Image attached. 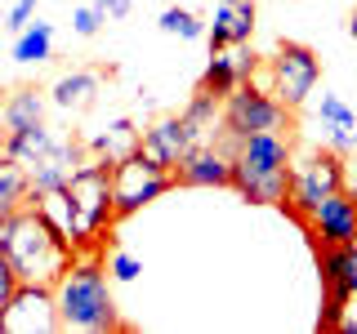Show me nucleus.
<instances>
[{"instance_id":"obj_11","label":"nucleus","mask_w":357,"mask_h":334,"mask_svg":"<svg viewBox=\"0 0 357 334\" xmlns=\"http://www.w3.org/2000/svg\"><path fill=\"white\" fill-rule=\"evenodd\" d=\"M174 187H232V152L219 143H197L174 165Z\"/></svg>"},{"instance_id":"obj_23","label":"nucleus","mask_w":357,"mask_h":334,"mask_svg":"<svg viewBox=\"0 0 357 334\" xmlns=\"http://www.w3.org/2000/svg\"><path fill=\"white\" fill-rule=\"evenodd\" d=\"M161 31H165V36H178V40H201V36H206V22H201L192 9L170 5L161 14Z\"/></svg>"},{"instance_id":"obj_13","label":"nucleus","mask_w":357,"mask_h":334,"mask_svg":"<svg viewBox=\"0 0 357 334\" xmlns=\"http://www.w3.org/2000/svg\"><path fill=\"white\" fill-rule=\"evenodd\" d=\"M250 36H255V0H219L215 22L206 27L210 54L228 49V45H245Z\"/></svg>"},{"instance_id":"obj_12","label":"nucleus","mask_w":357,"mask_h":334,"mask_svg":"<svg viewBox=\"0 0 357 334\" xmlns=\"http://www.w3.org/2000/svg\"><path fill=\"white\" fill-rule=\"evenodd\" d=\"M188 152H192V134L183 129V116H161L156 125H148L139 134V156L161 165V170H170V174Z\"/></svg>"},{"instance_id":"obj_32","label":"nucleus","mask_w":357,"mask_h":334,"mask_svg":"<svg viewBox=\"0 0 357 334\" xmlns=\"http://www.w3.org/2000/svg\"><path fill=\"white\" fill-rule=\"evenodd\" d=\"M349 31H353V40H357V14H353V22H349Z\"/></svg>"},{"instance_id":"obj_30","label":"nucleus","mask_w":357,"mask_h":334,"mask_svg":"<svg viewBox=\"0 0 357 334\" xmlns=\"http://www.w3.org/2000/svg\"><path fill=\"white\" fill-rule=\"evenodd\" d=\"M349 285H353V299H357V245H349Z\"/></svg>"},{"instance_id":"obj_28","label":"nucleus","mask_w":357,"mask_h":334,"mask_svg":"<svg viewBox=\"0 0 357 334\" xmlns=\"http://www.w3.org/2000/svg\"><path fill=\"white\" fill-rule=\"evenodd\" d=\"M31 18H36V0H14V9H9V22H5V27L18 36V31L27 27Z\"/></svg>"},{"instance_id":"obj_15","label":"nucleus","mask_w":357,"mask_h":334,"mask_svg":"<svg viewBox=\"0 0 357 334\" xmlns=\"http://www.w3.org/2000/svg\"><path fill=\"white\" fill-rule=\"evenodd\" d=\"M178 116H183V129L192 134V148H197V143H215V134L223 129V98L197 89L192 103L178 111Z\"/></svg>"},{"instance_id":"obj_18","label":"nucleus","mask_w":357,"mask_h":334,"mask_svg":"<svg viewBox=\"0 0 357 334\" xmlns=\"http://www.w3.org/2000/svg\"><path fill=\"white\" fill-rule=\"evenodd\" d=\"M22 205H31V174H27V165L0 156V218L18 214Z\"/></svg>"},{"instance_id":"obj_14","label":"nucleus","mask_w":357,"mask_h":334,"mask_svg":"<svg viewBox=\"0 0 357 334\" xmlns=\"http://www.w3.org/2000/svg\"><path fill=\"white\" fill-rule=\"evenodd\" d=\"M76 165H81V161H76V148H72V143H54V148L27 170L31 174V200L45 196V192H59V187H67V178H72Z\"/></svg>"},{"instance_id":"obj_17","label":"nucleus","mask_w":357,"mask_h":334,"mask_svg":"<svg viewBox=\"0 0 357 334\" xmlns=\"http://www.w3.org/2000/svg\"><path fill=\"white\" fill-rule=\"evenodd\" d=\"M54 143H59V138H54L50 125L40 120V125H27V129H9V134H5V156L31 170V165H36L40 156L54 148Z\"/></svg>"},{"instance_id":"obj_8","label":"nucleus","mask_w":357,"mask_h":334,"mask_svg":"<svg viewBox=\"0 0 357 334\" xmlns=\"http://www.w3.org/2000/svg\"><path fill=\"white\" fill-rule=\"evenodd\" d=\"M170 187H174V174L161 170V165H152V161H143L139 152L112 165V200H116V218L139 214L143 205H152V200L165 196Z\"/></svg>"},{"instance_id":"obj_20","label":"nucleus","mask_w":357,"mask_h":334,"mask_svg":"<svg viewBox=\"0 0 357 334\" xmlns=\"http://www.w3.org/2000/svg\"><path fill=\"white\" fill-rule=\"evenodd\" d=\"M50 49H54V22H27V27L18 31V40H14V63H45L50 58Z\"/></svg>"},{"instance_id":"obj_16","label":"nucleus","mask_w":357,"mask_h":334,"mask_svg":"<svg viewBox=\"0 0 357 334\" xmlns=\"http://www.w3.org/2000/svg\"><path fill=\"white\" fill-rule=\"evenodd\" d=\"M40 120H45V89H36V85H22L0 103V125H5V134L40 125Z\"/></svg>"},{"instance_id":"obj_31","label":"nucleus","mask_w":357,"mask_h":334,"mask_svg":"<svg viewBox=\"0 0 357 334\" xmlns=\"http://www.w3.org/2000/svg\"><path fill=\"white\" fill-rule=\"evenodd\" d=\"M344 183L357 187V156H353V161H344Z\"/></svg>"},{"instance_id":"obj_2","label":"nucleus","mask_w":357,"mask_h":334,"mask_svg":"<svg viewBox=\"0 0 357 334\" xmlns=\"http://www.w3.org/2000/svg\"><path fill=\"white\" fill-rule=\"evenodd\" d=\"M290 165H295V148L290 134L264 129L245 134L232 148V187L250 200V205H277L290 196Z\"/></svg>"},{"instance_id":"obj_6","label":"nucleus","mask_w":357,"mask_h":334,"mask_svg":"<svg viewBox=\"0 0 357 334\" xmlns=\"http://www.w3.org/2000/svg\"><path fill=\"white\" fill-rule=\"evenodd\" d=\"M321 81V58H317V49H308L304 40H282V49L268 58L264 67V76L255 85H264L268 94L277 98V103H286L290 111H299L308 103V94L317 89Z\"/></svg>"},{"instance_id":"obj_24","label":"nucleus","mask_w":357,"mask_h":334,"mask_svg":"<svg viewBox=\"0 0 357 334\" xmlns=\"http://www.w3.org/2000/svg\"><path fill=\"white\" fill-rule=\"evenodd\" d=\"M321 125H357V116H353V107L344 103V98H335V94H321Z\"/></svg>"},{"instance_id":"obj_5","label":"nucleus","mask_w":357,"mask_h":334,"mask_svg":"<svg viewBox=\"0 0 357 334\" xmlns=\"http://www.w3.org/2000/svg\"><path fill=\"white\" fill-rule=\"evenodd\" d=\"M290 116H295V111H290L286 103H277L264 85L245 81V85L232 89V94H223V129H219L223 148L232 152L245 134H264V129L290 134Z\"/></svg>"},{"instance_id":"obj_19","label":"nucleus","mask_w":357,"mask_h":334,"mask_svg":"<svg viewBox=\"0 0 357 334\" xmlns=\"http://www.w3.org/2000/svg\"><path fill=\"white\" fill-rule=\"evenodd\" d=\"M89 152H94L98 161H107V165H116V161H126V156H134V152H139V129H134V120H130V116L112 120L107 134H98V138L89 143Z\"/></svg>"},{"instance_id":"obj_22","label":"nucleus","mask_w":357,"mask_h":334,"mask_svg":"<svg viewBox=\"0 0 357 334\" xmlns=\"http://www.w3.org/2000/svg\"><path fill=\"white\" fill-rule=\"evenodd\" d=\"M94 94H98V76L94 72H72V76H63V81L50 89L54 107H89Z\"/></svg>"},{"instance_id":"obj_27","label":"nucleus","mask_w":357,"mask_h":334,"mask_svg":"<svg viewBox=\"0 0 357 334\" xmlns=\"http://www.w3.org/2000/svg\"><path fill=\"white\" fill-rule=\"evenodd\" d=\"M14 289H18V276H14V267L0 259V334H5V303L14 299Z\"/></svg>"},{"instance_id":"obj_3","label":"nucleus","mask_w":357,"mask_h":334,"mask_svg":"<svg viewBox=\"0 0 357 334\" xmlns=\"http://www.w3.org/2000/svg\"><path fill=\"white\" fill-rule=\"evenodd\" d=\"M54 308H59V326L63 330H126V321L116 317V299L107 285V267L89 254H76L72 267L59 276L54 285Z\"/></svg>"},{"instance_id":"obj_26","label":"nucleus","mask_w":357,"mask_h":334,"mask_svg":"<svg viewBox=\"0 0 357 334\" xmlns=\"http://www.w3.org/2000/svg\"><path fill=\"white\" fill-rule=\"evenodd\" d=\"M139 272H143V263L134 259V254H126V250H116L107 259V276H112V281H134Z\"/></svg>"},{"instance_id":"obj_1","label":"nucleus","mask_w":357,"mask_h":334,"mask_svg":"<svg viewBox=\"0 0 357 334\" xmlns=\"http://www.w3.org/2000/svg\"><path fill=\"white\" fill-rule=\"evenodd\" d=\"M0 259L14 267L18 285H45V289H54V285H59V276L72 267L76 250L67 245L63 232L36 209V200H31V205H22L18 214L0 218Z\"/></svg>"},{"instance_id":"obj_9","label":"nucleus","mask_w":357,"mask_h":334,"mask_svg":"<svg viewBox=\"0 0 357 334\" xmlns=\"http://www.w3.org/2000/svg\"><path fill=\"white\" fill-rule=\"evenodd\" d=\"M304 232L312 237L317 250H326V245H357V187L344 183L340 192H331L312 209Z\"/></svg>"},{"instance_id":"obj_7","label":"nucleus","mask_w":357,"mask_h":334,"mask_svg":"<svg viewBox=\"0 0 357 334\" xmlns=\"http://www.w3.org/2000/svg\"><path fill=\"white\" fill-rule=\"evenodd\" d=\"M344 187V152L335 148H317L304 165H290V196L282 200V209L299 228H308L312 209L321 205L331 192Z\"/></svg>"},{"instance_id":"obj_21","label":"nucleus","mask_w":357,"mask_h":334,"mask_svg":"<svg viewBox=\"0 0 357 334\" xmlns=\"http://www.w3.org/2000/svg\"><path fill=\"white\" fill-rule=\"evenodd\" d=\"M241 85V76H237V63H232V49H215L210 54V63H206V72H201V85L197 89H206V94H232V89Z\"/></svg>"},{"instance_id":"obj_33","label":"nucleus","mask_w":357,"mask_h":334,"mask_svg":"<svg viewBox=\"0 0 357 334\" xmlns=\"http://www.w3.org/2000/svg\"><path fill=\"white\" fill-rule=\"evenodd\" d=\"M353 148H357V125H353Z\"/></svg>"},{"instance_id":"obj_34","label":"nucleus","mask_w":357,"mask_h":334,"mask_svg":"<svg viewBox=\"0 0 357 334\" xmlns=\"http://www.w3.org/2000/svg\"><path fill=\"white\" fill-rule=\"evenodd\" d=\"M255 5H259V0H255Z\"/></svg>"},{"instance_id":"obj_29","label":"nucleus","mask_w":357,"mask_h":334,"mask_svg":"<svg viewBox=\"0 0 357 334\" xmlns=\"http://www.w3.org/2000/svg\"><path fill=\"white\" fill-rule=\"evenodd\" d=\"M94 5H98V9H103V14H107V18H126V14H130V9H134V0H94Z\"/></svg>"},{"instance_id":"obj_25","label":"nucleus","mask_w":357,"mask_h":334,"mask_svg":"<svg viewBox=\"0 0 357 334\" xmlns=\"http://www.w3.org/2000/svg\"><path fill=\"white\" fill-rule=\"evenodd\" d=\"M107 22V14L98 5H85V9H76L72 14V27H76V36H98V27Z\"/></svg>"},{"instance_id":"obj_4","label":"nucleus","mask_w":357,"mask_h":334,"mask_svg":"<svg viewBox=\"0 0 357 334\" xmlns=\"http://www.w3.org/2000/svg\"><path fill=\"white\" fill-rule=\"evenodd\" d=\"M67 200H72V250L81 254L89 250L103 232L116 223V200H112V165L107 161H85L76 165L72 178H67Z\"/></svg>"},{"instance_id":"obj_10","label":"nucleus","mask_w":357,"mask_h":334,"mask_svg":"<svg viewBox=\"0 0 357 334\" xmlns=\"http://www.w3.org/2000/svg\"><path fill=\"white\" fill-rule=\"evenodd\" d=\"M31 330H63L54 289L45 285H18L14 299L5 303V334H31Z\"/></svg>"}]
</instances>
